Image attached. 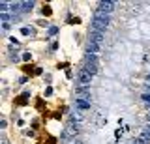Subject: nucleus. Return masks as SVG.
Returning <instances> with one entry per match:
<instances>
[{"instance_id":"22","label":"nucleus","mask_w":150,"mask_h":144,"mask_svg":"<svg viewBox=\"0 0 150 144\" xmlns=\"http://www.w3.org/2000/svg\"><path fill=\"white\" fill-rule=\"evenodd\" d=\"M43 13H45V15H51V8L45 6V8H43Z\"/></svg>"},{"instance_id":"16","label":"nucleus","mask_w":150,"mask_h":144,"mask_svg":"<svg viewBox=\"0 0 150 144\" xmlns=\"http://www.w3.org/2000/svg\"><path fill=\"white\" fill-rule=\"evenodd\" d=\"M141 97H143V101H144V103H148V105H150V92H144V94L141 95Z\"/></svg>"},{"instance_id":"8","label":"nucleus","mask_w":150,"mask_h":144,"mask_svg":"<svg viewBox=\"0 0 150 144\" xmlns=\"http://www.w3.org/2000/svg\"><path fill=\"white\" fill-rule=\"evenodd\" d=\"M100 51H101V45L92 43V41L86 43V53H88V54H96V53H100Z\"/></svg>"},{"instance_id":"14","label":"nucleus","mask_w":150,"mask_h":144,"mask_svg":"<svg viewBox=\"0 0 150 144\" xmlns=\"http://www.w3.org/2000/svg\"><path fill=\"white\" fill-rule=\"evenodd\" d=\"M28 95H30V94H26V92H25V94H23L21 97L17 99V105H26V101H28Z\"/></svg>"},{"instance_id":"5","label":"nucleus","mask_w":150,"mask_h":144,"mask_svg":"<svg viewBox=\"0 0 150 144\" xmlns=\"http://www.w3.org/2000/svg\"><path fill=\"white\" fill-rule=\"evenodd\" d=\"M90 41L92 43H98V45L103 47V41H105V32H100V30H90Z\"/></svg>"},{"instance_id":"19","label":"nucleus","mask_w":150,"mask_h":144,"mask_svg":"<svg viewBox=\"0 0 150 144\" xmlns=\"http://www.w3.org/2000/svg\"><path fill=\"white\" fill-rule=\"evenodd\" d=\"M23 60H25V62H28V60H30V53H23Z\"/></svg>"},{"instance_id":"9","label":"nucleus","mask_w":150,"mask_h":144,"mask_svg":"<svg viewBox=\"0 0 150 144\" xmlns=\"http://www.w3.org/2000/svg\"><path fill=\"white\" fill-rule=\"evenodd\" d=\"M69 120H72V123H77L79 125V123L83 122V114L79 112V110H73V112L69 114Z\"/></svg>"},{"instance_id":"4","label":"nucleus","mask_w":150,"mask_h":144,"mask_svg":"<svg viewBox=\"0 0 150 144\" xmlns=\"http://www.w3.org/2000/svg\"><path fill=\"white\" fill-rule=\"evenodd\" d=\"M77 133H79V125L69 122L68 125L64 127V131H62V139H64V141H72V139L77 137Z\"/></svg>"},{"instance_id":"27","label":"nucleus","mask_w":150,"mask_h":144,"mask_svg":"<svg viewBox=\"0 0 150 144\" xmlns=\"http://www.w3.org/2000/svg\"><path fill=\"white\" fill-rule=\"evenodd\" d=\"M148 122H150V114H148Z\"/></svg>"},{"instance_id":"21","label":"nucleus","mask_w":150,"mask_h":144,"mask_svg":"<svg viewBox=\"0 0 150 144\" xmlns=\"http://www.w3.org/2000/svg\"><path fill=\"white\" fill-rule=\"evenodd\" d=\"M6 127H8V122H6V120H2V122H0V129H6Z\"/></svg>"},{"instance_id":"10","label":"nucleus","mask_w":150,"mask_h":144,"mask_svg":"<svg viewBox=\"0 0 150 144\" xmlns=\"http://www.w3.org/2000/svg\"><path fill=\"white\" fill-rule=\"evenodd\" d=\"M75 107H77L79 110H88L90 109V101H79V99H75Z\"/></svg>"},{"instance_id":"17","label":"nucleus","mask_w":150,"mask_h":144,"mask_svg":"<svg viewBox=\"0 0 150 144\" xmlns=\"http://www.w3.org/2000/svg\"><path fill=\"white\" fill-rule=\"evenodd\" d=\"M68 23L69 25H77V23H81V21H79L77 17H68Z\"/></svg>"},{"instance_id":"23","label":"nucleus","mask_w":150,"mask_h":144,"mask_svg":"<svg viewBox=\"0 0 150 144\" xmlns=\"http://www.w3.org/2000/svg\"><path fill=\"white\" fill-rule=\"evenodd\" d=\"M51 94H53V88H51V86H47V90H45V95H51Z\"/></svg>"},{"instance_id":"7","label":"nucleus","mask_w":150,"mask_h":144,"mask_svg":"<svg viewBox=\"0 0 150 144\" xmlns=\"http://www.w3.org/2000/svg\"><path fill=\"white\" fill-rule=\"evenodd\" d=\"M75 92H77V99H79V101H90V90H88V88L77 86Z\"/></svg>"},{"instance_id":"24","label":"nucleus","mask_w":150,"mask_h":144,"mask_svg":"<svg viewBox=\"0 0 150 144\" xmlns=\"http://www.w3.org/2000/svg\"><path fill=\"white\" fill-rule=\"evenodd\" d=\"M38 25L39 26H49V23H47V21H38Z\"/></svg>"},{"instance_id":"6","label":"nucleus","mask_w":150,"mask_h":144,"mask_svg":"<svg viewBox=\"0 0 150 144\" xmlns=\"http://www.w3.org/2000/svg\"><path fill=\"white\" fill-rule=\"evenodd\" d=\"M114 8H116V2H113V0H101V2L98 4V10L105 11V13H111Z\"/></svg>"},{"instance_id":"15","label":"nucleus","mask_w":150,"mask_h":144,"mask_svg":"<svg viewBox=\"0 0 150 144\" xmlns=\"http://www.w3.org/2000/svg\"><path fill=\"white\" fill-rule=\"evenodd\" d=\"M8 10H10V4H8V2H0V13H8Z\"/></svg>"},{"instance_id":"25","label":"nucleus","mask_w":150,"mask_h":144,"mask_svg":"<svg viewBox=\"0 0 150 144\" xmlns=\"http://www.w3.org/2000/svg\"><path fill=\"white\" fill-rule=\"evenodd\" d=\"M144 84H147V88H150V75L147 77V81H144Z\"/></svg>"},{"instance_id":"11","label":"nucleus","mask_w":150,"mask_h":144,"mask_svg":"<svg viewBox=\"0 0 150 144\" xmlns=\"http://www.w3.org/2000/svg\"><path fill=\"white\" fill-rule=\"evenodd\" d=\"M34 6H36V4H34V2H28V0H26V2H21V10H23V11H32Z\"/></svg>"},{"instance_id":"3","label":"nucleus","mask_w":150,"mask_h":144,"mask_svg":"<svg viewBox=\"0 0 150 144\" xmlns=\"http://www.w3.org/2000/svg\"><path fill=\"white\" fill-rule=\"evenodd\" d=\"M98 66H100V62H98L96 54H88V53H86L85 54V69H88L90 73L94 75L98 71Z\"/></svg>"},{"instance_id":"2","label":"nucleus","mask_w":150,"mask_h":144,"mask_svg":"<svg viewBox=\"0 0 150 144\" xmlns=\"http://www.w3.org/2000/svg\"><path fill=\"white\" fill-rule=\"evenodd\" d=\"M90 81H92V73L85 67H81L77 73V86H83V88H88L90 86Z\"/></svg>"},{"instance_id":"18","label":"nucleus","mask_w":150,"mask_h":144,"mask_svg":"<svg viewBox=\"0 0 150 144\" xmlns=\"http://www.w3.org/2000/svg\"><path fill=\"white\" fill-rule=\"evenodd\" d=\"M56 32H58V28H56V26H51V28H49V34H51V36H54Z\"/></svg>"},{"instance_id":"13","label":"nucleus","mask_w":150,"mask_h":144,"mask_svg":"<svg viewBox=\"0 0 150 144\" xmlns=\"http://www.w3.org/2000/svg\"><path fill=\"white\" fill-rule=\"evenodd\" d=\"M21 34H23V36H34V34H36V30H34V28H28V26H23V28H21Z\"/></svg>"},{"instance_id":"20","label":"nucleus","mask_w":150,"mask_h":144,"mask_svg":"<svg viewBox=\"0 0 150 144\" xmlns=\"http://www.w3.org/2000/svg\"><path fill=\"white\" fill-rule=\"evenodd\" d=\"M143 131L148 135V137H150V123H148V125H144V127H143Z\"/></svg>"},{"instance_id":"26","label":"nucleus","mask_w":150,"mask_h":144,"mask_svg":"<svg viewBox=\"0 0 150 144\" xmlns=\"http://www.w3.org/2000/svg\"><path fill=\"white\" fill-rule=\"evenodd\" d=\"M2 144H10V141H8V139H2Z\"/></svg>"},{"instance_id":"1","label":"nucleus","mask_w":150,"mask_h":144,"mask_svg":"<svg viewBox=\"0 0 150 144\" xmlns=\"http://www.w3.org/2000/svg\"><path fill=\"white\" fill-rule=\"evenodd\" d=\"M109 21H111L109 13H105V11H101V10H96V11H94L92 28L94 30H100V32H105V28L109 26Z\"/></svg>"},{"instance_id":"12","label":"nucleus","mask_w":150,"mask_h":144,"mask_svg":"<svg viewBox=\"0 0 150 144\" xmlns=\"http://www.w3.org/2000/svg\"><path fill=\"white\" fill-rule=\"evenodd\" d=\"M10 10H11V13H19V11H23L21 10V4H19V2H13V4H10Z\"/></svg>"}]
</instances>
